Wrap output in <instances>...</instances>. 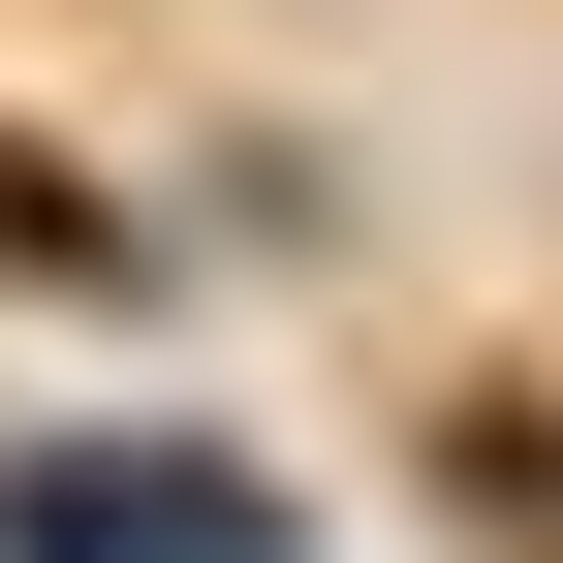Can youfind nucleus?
Instances as JSON below:
<instances>
[{"instance_id": "nucleus-1", "label": "nucleus", "mask_w": 563, "mask_h": 563, "mask_svg": "<svg viewBox=\"0 0 563 563\" xmlns=\"http://www.w3.org/2000/svg\"><path fill=\"white\" fill-rule=\"evenodd\" d=\"M0 282H125V220H95L63 157H0Z\"/></svg>"}]
</instances>
